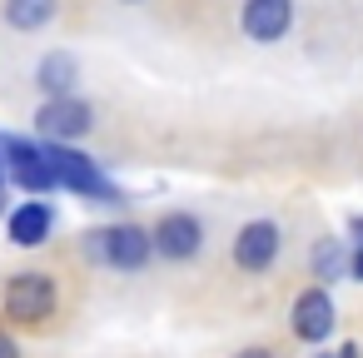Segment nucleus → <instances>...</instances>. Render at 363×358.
<instances>
[{"label": "nucleus", "mask_w": 363, "mask_h": 358, "mask_svg": "<svg viewBox=\"0 0 363 358\" xmlns=\"http://www.w3.org/2000/svg\"><path fill=\"white\" fill-rule=\"evenodd\" d=\"M40 145H45V160H50L60 189H70V194H80L90 204H120V189L110 184V174L90 155H80L70 140H40Z\"/></svg>", "instance_id": "f257e3e1"}, {"label": "nucleus", "mask_w": 363, "mask_h": 358, "mask_svg": "<svg viewBox=\"0 0 363 358\" xmlns=\"http://www.w3.org/2000/svg\"><path fill=\"white\" fill-rule=\"evenodd\" d=\"M55 303H60V289L40 269L11 274L6 279V293H0V308H6V318H16V323H45L55 313Z\"/></svg>", "instance_id": "f03ea898"}, {"label": "nucleus", "mask_w": 363, "mask_h": 358, "mask_svg": "<svg viewBox=\"0 0 363 358\" xmlns=\"http://www.w3.org/2000/svg\"><path fill=\"white\" fill-rule=\"evenodd\" d=\"M90 254H95L100 264H110V269L135 274V269L150 264L155 239H150V229H140V224H110V229H95V234H90Z\"/></svg>", "instance_id": "7ed1b4c3"}, {"label": "nucleus", "mask_w": 363, "mask_h": 358, "mask_svg": "<svg viewBox=\"0 0 363 358\" xmlns=\"http://www.w3.org/2000/svg\"><path fill=\"white\" fill-rule=\"evenodd\" d=\"M0 155H6V179L26 194H50L60 189L50 160H45V145H30V140H16V135H0Z\"/></svg>", "instance_id": "20e7f679"}, {"label": "nucleus", "mask_w": 363, "mask_h": 358, "mask_svg": "<svg viewBox=\"0 0 363 358\" xmlns=\"http://www.w3.org/2000/svg\"><path fill=\"white\" fill-rule=\"evenodd\" d=\"M90 125H95V115H90V105L80 100V95H45V105L35 110V130H40V140H85L90 135Z\"/></svg>", "instance_id": "39448f33"}, {"label": "nucleus", "mask_w": 363, "mask_h": 358, "mask_svg": "<svg viewBox=\"0 0 363 358\" xmlns=\"http://www.w3.org/2000/svg\"><path fill=\"white\" fill-rule=\"evenodd\" d=\"M50 234H55V209L40 194H30L26 204H16L6 214V239L16 249H40V244H50Z\"/></svg>", "instance_id": "423d86ee"}, {"label": "nucleus", "mask_w": 363, "mask_h": 358, "mask_svg": "<svg viewBox=\"0 0 363 358\" xmlns=\"http://www.w3.org/2000/svg\"><path fill=\"white\" fill-rule=\"evenodd\" d=\"M150 239H155V254L160 259H194L199 254V244H204V229H199V219L194 214H184V209H169L155 229H150Z\"/></svg>", "instance_id": "0eeeda50"}, {"label": "nucleus", "mask_w": 363, "mask_h": 358, "mask_svg": "<svg viewBox=\"0 0 363 358\" xmlns=\"http://www.w3.org/2000/svg\"><path fill=\"white\" fill-rule=\"evenodd\" d=\"M244 35L259 40V45H274L289 35L294 26V0H244V16H239Z\"/></svg>", "instance_id": "6e6552de"}, {"label": "nucleus", "mask_w": 363, "mask_h": 358, "mask_svg": "<svg viewBox=\"0 0 363 358\" xmlns=\"http://www.w3.org/2000/svg\"><path fill=\"white\" fill-rule=\"evenodd\" d=\"M274 259H279V224H269V219L244 224L239 239H234V264L244 274H264Z\"/></svg>", "instance_id": "1a4fd4ad"}, {"label": "nucleus", "mask_w": 363, "mask_h": 358, "mask_svg": "<svg viewBox=\"0 0 363 358\" xmlns=\"http://www.w3.org/2000/svg\"><path fill=\"white\" fill-rule=\"evenodd\" d=\"M294 333L303 343H323L333 333V298H328V289H303L294 298Z\"/></svg>", "instance_id": "9d476101"}, {"label": "nucleus", "mask_w": 363, "mask_h": 358, "mask_svg": "<svg viewBox=\"0 0 363 358\" xmlns=\"http://www.w3.org/2000/svg\"><path fill=\"white\" fill-rule=\"evenodd\" d=\"M75 80H80V65L70 50H50L40 65H35V85L45 95H75Z\"/></svg>", "instance_id": "9b49d317"}, {"label": "nucleus", "mask_w": 363, "mask_h": 358, "mask_svg": "<svg viewBox=\"0 0 363 358\" xmlns=\"http://www.w3.org/2000/svg\"><path fill=\"white\" fill-rule=\"evenodd\" d=\"M55 11H60V0H6V26L21 35H35L55 21Z\"/></svg>", "instance_id": "f8f14e48"}, {"label": "nucleus", "mask_w": 363, "mask_h": 358, "mask_svg": "<svg viewBox=\"0 0 363 358\" xmlns=\"http://www.w3.org/2000/svg\"><path fill=\"white\" fill-rule=\"evenodd\" d=\"M338 269H343V254H338V244H318V249H313V274H318V279H333Z\"/></svg>", "instance_id": "ddd939ff"}, {"label": "nucleus", "mask_w": 363, "mask_h": 358, "mask_svg": "<svg viewBox=\"0 0 363 358\" xmlns=\"http://www.w3.org/2000/svg\"><path fill=\"white\" fill-rule=\"evenodd\" d=\"M0 358H21V343H16L6 328H0Z\"/></svg>", "instance_id": "4468645a"}, {"label": "nucleus", "mask_w": 363, "mask_h": 358, "mask_svg": "<svg viewBox=\"0 0 363 358\" xmlns=\"http://www.w3.org/2000/svg\"><path fill=\"white\" fill-rule=\"evenodd\" d=\"M239 358H274V353H269V348H244Z\"/></svg>", "instance_id": "2eb2a0df"}, {"label": "nucleus", "mask_w": 363, "mask_h": 358, "mask_svg": "<svg viewBox=\"0 0 363 358\" xmlns=\"http://www.w3.org/2000/svg\"><path fill=\"white\" fill-rule=\"evenodd\" d=\"M353 279H363V249H358V259H353Z\"/></svg>", "instance_id": "dca6fc26"}, {"label": "nucleus", "mask_w": 363, "mask_h": 358, "mask_svg": "<svg viewBox=\"0 0 363 358\" xmlns=\"http://www.w3.org/2000/svg\"><path fill=\"white\" fill-rule=\"evenodd\" d=\"M6 214H11V209H6V184H0V219H6Z\"/></svg>", "instance_id": "f3484780"}, {"label": "nucleus", "mask_w": 363, "mask_h": 358, "mask_svg": "<svg viewBox=\"0 0 363 358\" xmlns=\"http://www.w3.org/2000/svg\"><path fill=\"white\" fill-rule=\"evenodd\" d=\"M353 234H358V244H363V219H353Z\"/></svg>", "instance_id": "a211bd4d"}, {"label": "nucleus", "mask_w": 363, "mask_h": 358, "mask_svg": "<svg viewBox=\"0 0 363 358\" xmlns=\"http://www.w3.org/2000/svg\"><path fill=\"white\" fill-rule=\"evenodd\" d=\"M343 358H358V348H343Z\"/></svg>", "instance_id": "6ab92c4d"}, {"label": "nucleus", "mask_w": 363, "mask_h": 358, "mask_svg": "<svg viewBox=\"0 0 363 358\" xmlns=\"http://www.w3.org/2000/svg\"><path fill=\"white\" fill-rule=\"evenodd\" d=\"M125 6H140V0H125Z\"/></svg>", "instance_id": "aec40b11"}]
</instances>
